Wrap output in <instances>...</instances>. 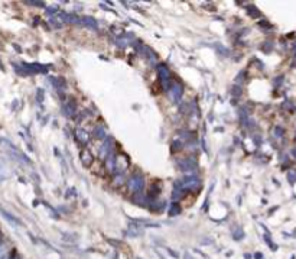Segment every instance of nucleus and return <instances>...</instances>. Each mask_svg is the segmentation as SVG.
I'll return each mask as SVG.
<instances>
[{
	"instance_id": "26",
	"label": "nucleus",
	"mask_w": 296,
	"mask_h": 259,
	"mask_svg": "<svg viewBox=\"0 0 296 259\" xmlns=\"http://www.w3.org/2000/svg\"><path fill=\"white\" fill-rule=\"evenodd\" d=\"M233 236H234V239H235V240H241V239H243V237H244V232H243V229H237V230H235V232H234V235H233Z\"/></svg>"
},
{
	"instance_id": "31",
	"label": "nucleus",
	"mask_w": 296,
	"mask_h": 259,
	"mask_svg": "<svg viewBox=\"0 0 296 259\" xmlns=\"http://www.w3.org/2000/svg\"><path fill=\"white\" fill-rule=\"evenodd\" d=\"M44 90H42V88H38V101H42V100H44Z\"/></svg>"
},
{
	"instance_id": "28",
	"label": "nucleus",
	"mask_w": 296,
	"mask_h": 259,
	"mask_svg": "<svg viewBox=\"0 0 296 259\" xmlns=\"http://www.w3.org/2000/svg\"><path fill=\"white\" fill-rule=\"evenodd\" d=\"M27 5L36 6V7H45V3H44V2H27Z\"/></svg>"
},
{
	"instance_id": "3",
	"label": "nucleus",
	"mask_w": 296,
	"mask_h": 259,
	"mask_svg": "<svg viewBox=\"0 0 296 259\" xmlns=\"http://www.w3.org/2000/svg\"><path fill=\"white\" fill-rule=\"evenodd\" d=\"M158 76H159V80H160V83H162V85H163V88L168 90L169 80H171V71H169V68L166 67V65H163V64H160L159 67H158Z\"/></svg>"
},
{
	"instance_id": "2",
	"label": "nucleus",
	"mask_w": 296,
	"mask_h": 259,
	"mask_svg": "<svg viewBox=\"0 0 296 259\" xmlns=\"http://www.w3.org/2000/svg\"><path fill=\"white\" fill-rule=\"evenodd\" d=\"M181 185H182V188H185V190H198V188L201 187V179L194 174L188 175V177H185V178L181 181Z\"/></svg>"
},
{
	"instance_id": "36",
	"label": "nucleus",
	"mask_w": 296,
	"mask_h": 259,
	"mask_svg": "<svg viewBox=\"0 0 296 259\" xmlns=\"http://www.w3.org/2000/svg\"><path fill=\"white\" fill-rule=\"evenodd\" d=\"M282 81H283V77H279L277 80H276V84H280V83H282Z\"/></svg>"
},
{
	"instance_id": "27",
	"label": "nucleus",
	"mask_w": 296,
	"mask_h": 259,
	"mask_svg": "<svg viewBox=\"0 0 296 259\" xmlns=\"http://www.w3.org/2000/svg\"><path fill=\"white\" fill-rule=\"evenodd\" d=\"M49 22H51V25H52L53 28H57V29H59V28L62 26V23L58 22V19H57V18H51V19H49Z\"/></svg>"
},
{
	"instance_id": "17",
	"label": "nucleus",
	"mask_w": 296,
	"mask_h": 259,
	"mask_svg": "<svg viewBox=\"0 0 296 259\" xmlns=\"http://www.w3.org/2000/svg\"><path fill=\"white\" fill-rule=\"evenodd\" d=\"M0 213L5 216V219H6V220H9L10 223H13L15 226H19V224H22V222H20V220H18L16 217H13L12 214H9V213H7V211H5L3 209H0Z\"/></svg>"
},
{
	"instance_id": "10",
	"label": "nucleus",
	"mask_w": 296,
	"mask_h": 259,
	"mask_svg": "<svg viewBox=\"0 0 296 259\" xmlns=\"http://www.w3.org/2000/svg\"><path fill=\"white\" fill-rule=\"evenodd\" d=\"M111 145H113V139L111 138L104 139V143H103L101 149H100V158H104V159H106V157L111 152Z\"/></svg>"
},
{
	"instance_id": "14",
	"label": "nucleus",
	"mask_w": 296,
	"mask_h": 259,
	"mask_svg": "<svg viewBox=\"0 0 296 259\" xmlns=\"http://www.w3.org/2000/svg\"><path fill=\"white\" fill-rule=\"evenodd\" d=\"M126 235L130 237H136V236H140L142 235V229L137 226V224H130L127 229V232H126Z\"/></svg>"
},
{
	"instance_id": "33",
	"label": "nucleus",
	"mask_w": 296,
	"mask_h": 259,
	"mask_svg": "<svg viewBox=\"0 0 296 259\" xmlns=\"http://www.w3.org/2000/svg\"><path fill=\"white\" fill-rule=\"evenodd\" d=\"M287 178H289V181H290V183H295V181H296V175H295V174H292V172H289Z\"/></svg>"
},
{
	"instance_id": "7",
	"label": "nucleus",
	"mask_w": 296,
	"mask_h": 259,
	"mask_svg": "<svg viewBox=\"0 0 296 259\" xmlns=\"http://www.w3.org/2000/svg\"><path fill=\"white\" fill-rule=\"evenodd\" d=\"M182 93H184V87L179 83H173L171 85V94H172L173 103H179L182 98Z\"/></svg>"
},
{
	"instance_id": "8",
	"label": "nucleus",
	"mask_w": 296,
	"mask_h": 259,
	"mask_svg": "<svg viewBox=\"0 0 296 259\" xmlns=\"http://www.w3.org/2000/svg\"><path fill=\"white\" fill-rule=\"evenodd\" d=\"M77 113V106L74 101H66L62 106V114L65 117H72Z\"/></svg>"
},
{
	"instance_id": "18",
	"label": "nucleus",
	"mask_w": 296,
	"mask_h": 259,
	"mask_svg": "<svg viewBox=\"0 0 296 259\" xmlns=\"http://www.w3.org/2000/svg\"><path fill=\"white\" fill-rule=\"evenodd\" d=\"M239 116H240V120L243 122V125H247L248 123V113L246 110V107H241L239 110Z\"/></svg>"
},
{
	"instance_id": "21",
	"label": "nucleus",
	"mask_w": 296,
	"mask_h": 259,
	"mask_svg": "<svg viewBox=\"0 0 296 259\" xmlns=\"http://www.w3.org/2000/svg\"><path fill=\"white\" fill-rule=\"evenodd\" d=\"M182 148H184V142H182V140H173L172 145H171V149H172V152L181 151Z\"/></svg>"
},
{
	"instance_id": "12",
	"label": "nucleus",
	"mask_w": 296,
	"mask_h": 259,
	"mask_svg": "<svg viewBox=\"0 0 296 259\" xmlns=\"http://www.w3.org/2000/svg\"><path fill=\"white\" fill-rule=\"evenodd\" d=\"M106 168H107V171H110V172H113L116 168V157L111 152L106 157Z\"/></svg>"
},
{
	"instance_id": "29",
	"label": "nucleus",
	"mask_w": 296,
	"mask_h": 259,
	"mask_svg": "<svg viewBox=\"0 0 296 259\" xmlns=\"http://www.w3.org/2000/svg\"><path fill=\"white\" fill-rule=\"evenodd\" d=\"M57 12H58V6H51V7H48V9H46V13H48V15L57 13Z\"/></svg>"
},
{
	"instance_id": "35",
	"label": "nucleus",
	"mask_w": 296,
	"mask_h": 259,
	"mask_svg": "<svg viewBox=\"0 0 296 259\" xmlns=\"http://www.w3.org/2000/svg\"><path fill=\"white\" fill-rule=\"evenodd\" d=\"M272 46H273V45L270 44V42H267V44L264 45V48H263V49H264V51H270V49H272Z\"/></svg>"
},
{
	"instance_id": "13",
	"label": "nucleus",
	"mask_w": 296,
	"mask_h": 259,
	"mask_svg": "<svg viewBox=\"0 0 296 259\" xmlns=\"http://www.w3.org/2000/svg\"><path fill=\"white\" fill-rule=\"evenodd\" d=\"M81 23L85 25V26L91 28V29H98V23L94 18H90V16H85V18H81Z\"/></svg>"
},
{
	"instance_id": "15",
	"label": "nucleus",
	"mask_w": 296,
	"mask_h": 259,
	"mask_svg": "<svg viewBox=\"0 0 296 259\" xmlns=\"http://www.w3.org/2000/svg\"><path fill=\"white\" fill-rule=\"evenodd\" d=\"M52 84L55 85V88H57L59 93L66 87V83L62 77H55V78H52Z\"/></svg>"
},
{
	"instance_id": "23",
	"label": "nucleus",
	"mask_w": 296,
	"mask_h": 259,
	"mask_svg": "<svg viewBox=\"0 0 296 259\" xmlns=\"http://www.w3.org/2000/svg\"><path fill=\"white\" fill-rule=\"evenodd\" d=\"M247 12H248V15H250V16H253V18H259V16H260V12H259V10H257L254 6H248V7H247Z\"/></svg>"
},
{
	"instance_id": "37",
	"label": "nucleus",
	"mask_w": 296,
	"mask_h": 259,
	"mask_svg": "<svg viewBox=\"0 0 296 259\" xmlns=\"http://www.w3.org/2000/svg\"><path fill=\"white\" fill-rule=\"evenodd\" d=\"M292 155L296 158V148H293V149H292Z\"/></svg>"
},
{
	"instance_id": "4",
	"label": "nucleus",
	"mask_w": 296,
	"mask_h": 259,
	"mask_svg": "<svg viewBox=\"0 0 296 259\" xmlns=\"http://www.w3.org/2000/svg\"><path fill=\"white\" fill-rule=\"evenodd\" d=\"M23 68H25V72L29 74H45L48 72V65H42V64L33 63V64H23Z\"/></svg>"
},
{
	"instance_id": "9",
	"label": "nucleus",
	"mask_w": 296,
	"mask_h": 259,
	"mask_svg": "<svg viewBox=\"0 0 296 259\" xmlns=\"http://www.w3.org/2000/svg\"><path fill=\"white\" fill-rule=\"evenodd\" d=\"M80 158H81V162H82V165L85 166V168H88V166H91V164H93L94 158L93 155H91V152L88 151V149H82L80 153Z\"/></svg>"
},
{
	"instance_id": "6",
	"label": "nucleus",
	"mask_w": 296,
	"mask_h": 259,
	"mask_svg": "<svg viewBox=\"0 0 296 259\" xmlns=\"http://www.w3.org/2000/svg\"><path fill=\"white\" fill-rule=\"evenodd\" d=\"M129 166V159L126 155H119V157H116V168L114 171L117 172V174H123L124 171L127 170Z\"/></svg>"
},
{
	"instance_id": "39",
	"label": "nucleus",
	"mask_w": 296,
	"mask_h": 259,
	"mask_svg": "<svg viewBox=\"0 0 296 259\" xmlns=\"http://www.w3.org/2000/svg\"><path fill=\"white\" fill-rule=\"evenodd\" d=\"M139 259H140V258H139Z\"/></svg>"
},
{
	"instance_id": "11",
	"label": "nucleus",
	"mask_w": 296,
	"mask_h": 259,
	"mask_svg": "<svg viewBox=\"0 0 296 259\" xmlns=\"http://www.w3.org/2000/svg\"><path fill=\"white\" fill-rule=\"evenodd\" d=\"M75 135H77V140L80 143H82V145H87L88 143V140H90V135H88V132L87 130H84V129H77L75 130Z\"/></svg>"
},
{
	"instance_id": "24",
	"label": "nucleus",
	"mask_w": 296,
	"mask_h": 259,
	"mask_svg": "<svg viewBox=\"0 0 296 259\" xmlns=\"http://www.w3.org/2000/svg\"><path fill=\"white\" fill-rule=\"evenodd\" d=\"M241 93H243V90H241V87H239V85H234V87L231 88V94H233L234 97H240Z\"/></svg>"
},
{
	"instance_id": "32",
	"label": "nucleus",
	"mask_w": 296,
	"mask_h": 259,
	"mask_svg": "<svg viewBox=\"0 0 296 259\" xmlns=\"http://www.w3.org/2000/svg\"><path fill=\"white\" fill-rule=\"evenodd\" d=\"M274 133H276V136H277V138H280V136H283V129L277 126V127L274 129Z\"/></svg>"
},
{
	"instance_id": "16",
	"label": "nucleus",
	"mask_w": 296,
	"mask_h": 259,
	"mask_svg": "<svg viewBox=\"0 0 296 259\" xmlns=\"http://www.w3.org/2000/svg\"><path fill=\"white\" fill-rule=\"evenodd\" d=\"M181 211H182V207L179 205V203H172L171 204V207H169V216L171 217H176V216H179L181 214Z\"/></svg>"
},
{
	"instance_id": "38",
	"label": "nucleus",
	"mask_w": 296,
	"mask_h": 259,
	"mask_svg": "<svg viewBox=\"0 0 296 259\" xmlns=\"http://www.w3.org/2000/svg\"><path fill=\"white\" fill-rule=\"evenodd\" d=\"M293 49H295V57H296V42L293 44Z\"/></svg>"
},
{
	"instance_id": "30",
	"label": "nucleus",
	"mask_w": 296,
	"mask_h": 259,
	"mask_svg": "<svg viewBox=\"0 0 296 259\" xmlns=\"http://www.w3.org/2000/svg\"><path fill=\"white\" fill-rule=\"evenodd\" d=\"M116 44H117V46H126V45H127V41L123 39V38H120V39H117Z\"/></svg>"
},
{
	"instance_id": "22",
	"label": "nucleus",
	"mask_w": 296,
	"mask_h": 259,
	"mask_svg": "<svg viewBox=\"0 0 296 259\" xmlns=\"http://www.w3.org/2000/svg\"><path fill=\"white\" fill-rule=\"evenodd\" d=\"M149 209H150L152 211H162L163 210V203H158V201H155V203L149 204Z\"/></svg>"
},
{
	"instance_id": "5",
	"label": "nucleus",
	"mask_w": 296,
	"mask_h": 259,
	"mask_svg": "<svg viewBox=\"0 0 296 259\" xmlns=\"http://www.w3.org/2000/svg\"><path fill=\"white\" fill-rule=\"evenodd\" d=\"M178 168L181 171H185V172H189V171H194L197 170V161H195L194 158H184V159H181V161L176 162Z\"/></svg>"
},
{
	"instance_id": "20",
	"label": "nucleus",
	"mask_w": 296,
	"mask_h": 259,
	"mask_svg": "<svg viewBox=\"0 0 296 259\" xmlns=\"http://www.w3.org/2000/svg\"><path fill=\"white\" fill-rule=\"evenodd\" d=\"M133 200H134V203H136V204H139V205H146V203H147L146 197H143V196L140 194V192H137L136 196H134V198H133Z\"/></svg>"
},
{
	"instance_id": "34",
	"label": "nucleus",
	"mask_w": 296,
	"mask_h": 259,
	"mask_svg": "<svg viewBox=\"0 0 296 259\" xmlns=\"http://www.w3.org/2000/svg\"><path fill=\"white\" fill-rule=\"evenodd\" d=\"M244 74H246V72L241 71V72L239 74V76H237V83H240V81H243V80H244Z\"/></svg>"
},
{
	"instance_id": "1",
	"label": "nucleus",
	"mask_w": 296,
	"mask_h": 259,
	"mask_svg": "<svg viewBox=\"0 0 296 259\" xmlns=\"http://www.w3.org/2000/svg\"><path fill=\"white\" fill-rule=\"evenodd\" d=\"M127 187H129V190L132 192H134V194L140 192L142 190H143V187H145V178H143V175L133 174L127 181Z\"/></svg>"
},
{
	"instance_id": "25",
	"label": "nucleus",
	"mask_w": 296,
	"mask_h": 259,
	"mask_svg": "<svg viewBox=\"0 0 296 259\" xmlns=\"http://www.w3.org/2000/svg\"><path fill=\"white\" fill-rule=\"evenodd\" d=\"M123 179H124V177H123V174H117L116 175V178H114V185L116 187H120L121 184H123Z\"/></svg>"
},
{
	"instance_id": "19",
	"label": "nucleus",
	"mask_w": 296,
	"mask_h": 259,
	"mask_svg": "<svg viewBox=\"0 0 296 259\" xmlns=\"http://www.w3.org/2000/svg\"><path fill=\"white\" fill-rule=\"evenodd\" d=\"M94 136L97 139H106V130L103 129L101 126H97V127L94 129Z\"/></svg>"
}]
</instances>
